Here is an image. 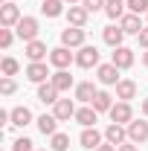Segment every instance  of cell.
Returning a JSON list of instances; mask_svg holds the SVG:
<instances>
[{
	"instance_id": "obj_28",
	"label": "cell",
	"mask_w": 148,
	"mask_h": 151,
	"mask_svg": "<svg viewBox=\"0 0 148 151\" xmlns=\"http://www.w3.org/2000/svg\"><path fill=\"white\" fill-rule=\"evenodd\" d=\"M50 148L52 151H67L70 148V137H67V134H52V137H50Z\"/></svg>"
},
{
	"instance_id": "obj_27",
	"label": "cell",
	"mask_w": 148,
	"mask_h": 151,
	"mask_svg": "<svg viewBox=\"0 0 148 151\" xmlns=\"http://www.w3.org/2000/svg\"><path fill=\"white\" fill-rule=\"evenodd\" d=\"M41 12H44L47 18H58V15L64 12V3H61V0H44V3H41Z\"/></svg>"
},
{
	"instance_id": "obj_18",
	"label": "cell",
	"mask_w": 148,
	"mask_h": 151,
	"mask_svg": "<svg viewBox=\"0 0 148 151\" xmlns=\"http://www.w3.org/2000/svg\"><path fill=\"white\" fill-rule=\"evenodd\" d=\"M23 52H26L29 61H44V58H50V55H47L50 50H47V44H44V41H29Z\"/></svg>"
},
{
	"instance_id": "obj_2",
	"label": "cell",
	"mask_w": 148,
	"mask_h": 151,
	"mask_svg": "<svg viewBox=\"0 0 148 151\" xmlns=\"http://www.w3.org/2000/svg\"><path fill=\"white\" fill-rule=\"evenodd\" d=\"M75 64H78L81 70H90V67H99V50H96V47H90V44L78 47V52H75Z\"/></svg>"
},
{
	"instance_id": "obj_12",
	"label": "cell",
	"mask_w": 148,
	"mask_h": 151,
	"mask_svg": "<svg viewBox=\"0 0 148 151\" xmlns=\"http://www.w3.org/2000/svg\"><path fill=\"white\" fill-rule=\"evenodd\" d=\"M122 38H125V29L119 26V23H111V26H105V32H102V41L108 44V47H122Z\"/></svg>"
},
{
	"instance_id": "obj_22",
	"label": "cell",
	"mask_w": 148,
	"mask_h": 151,
	"mask_svg": "<svg viewBox=\"0 0 148 151\" xmlns=\"http://www.w3.org/2000/svg\"><path fill=\"white\" fill-rule=\"evenodd\" d=\"M134 96H137V81L122 78V81L116 84V99H119V102H131Z\"/></svg>"
},
{
	"instance_id": "obj_1",
	"label": "cell",
	"mask_w": 148,
	"mask_h": 151,
	"mask_svg": "<svg viewBox=\"0 0 148 151\" xmlns=\"http://www.w3.org/2000/svg\"><path fill=\"white\" fill-rule=\"evenodd\" d=\"M84 29L81 26H67V29H61V47H67V50H78V47H84Z\"/></svg>"
},
{
	"instance_id": "obj_14",
	"label": "cell",
	"mask_w": 148,
	"mask_h": 151,
	"mask_svg": "<svg viewBox=\"0 0 148 151\" xmlns=\"http://www.w3.org/2000/svg\"><path fill=\"white\" fill-rule=\"evenodd\" d=\"M111 64H116L119 70H128L131 64H134V50H128V47H116L111 55Z\"/></svg>"
},
{
	"instance_id": "obj_29",
	"label": "cell",
	"mask_w": 148,
	"mask_h": 151,
	"mask_svg": "<svg viewBox=\"0 0 148 151\" xmlns=\"http://www.w3.org/2000/svg\"><path fill=\"white\" fill-rule=\"evenodd\" d=\"M15 90H18L15 78H12V76H3V78H0V93H3V96H12Z\"/></svg>"
},
{
	"instance_id": "obj_9",
	"label": "cell",
	"mask_w": 148,
	"mask_h": 151,
	"mask_svg": "<svg viewBox=\"0 0 148 151\" xmlns=\"http://www.w3.org/2000/svg\"><path fill=\"white\" fill-rule=\"evenodd\" d=\"M111 122H119V125H128V122H134V111H131L128 102H116L111 111Z\"/></svg>"
},
{
	"instance_id": "obj_33",
	"label": "cell",
	"mask_w": 148,
	"mask_h": 151,
	"mask_svg": "<svg viewBox=\"0 0 148 151\" xmlns=\"http://www.w3.org/2000/svg\"><path fill=\"white\" fill-rule=\"evenodd\" d=\"M12 151H35V145H32V139L20 137V139H15V145H12Z\"/></svg>"
},
{
	"instance_id": "obj_23",
	"label": "cell",
	"mask_w": 148,
	"mask_h": 151,
	"mask_svg": "<svg viewBox=\"0 0 148 151\" xmlns=\"http://www.w3.org/2000/svg\"><path fill=\"white\" fill-rule=\"evenodd\" d=\"M96 93H99V90H96L93 81H81V84H75V99H78V102H87V105H90L93 99H96Z\"/></svg>"
},
{
	"instance_id": "obj_15",
	"label": "cell",
	"mask_w": 148,
	"mask_h": 151,
	"mask_svg": "<svg viewBox=\"0 0 148 151\" xmlns=\"http://www.w3.org/2000/svg\"><path fill=\"white\" fill-rule=\"evenodd\" d=\"M105 15L111 20H122L128 15V3H125V0H108V3H105Z\"/></svg>"
},
{
	"instance_id": "obj_40",
	"label": "cell",
	"mask_w": 148,
	"mask_h": 151,
	"mask_svg": "<svg viewBox=\"0 0 148 151\" xmlns=\"http://www.w3.org/2000/svg\"><path fill=\"white\" fill-rule=\"evenodd\" d=\"M64 3H70V6H75V3H81V0H64Z\"/></svg>"
},
{
	"instance_id": "obj_31",
	"label": "cell",
	"mask_w": 148,
	"mask_h": 151,
	"mask_svg": "<svg viewBox=\"0 0 148 151\" xmlns=\"http://www.w3.org/2000/svg\"><path fill=\"white\" fill-rule=\"evenodd\" d=\"M0 67H3V76H15V73L20 70V64L15 61V58H3V64H0Z\"/></svg>"
},
{
	"instance_id": "obj_21",
	"label": "cell",
	"mask_w": 148,
	"mask_h": 151,
	"mask_svg": "<svg viewBox=\"0 0 148 151\" xmlns=\"http://www.w3.org/2000/svg\"><path fill=\"white\" fill-rule=\"evenodd\" d=\"M102 137L105 134H99L96 128H84L81 137H78V142H81V148H99L102 145Z\"/></svg>"
},
{
	"instance_id": "obj_5",
	"label": "cell",
	"mask_w": 148,
	"mask_h": 151,
	"mask_svg": "<svg viewBox=\"0 0 148 151\" xmlns=\"http://www.w3.org/2000/svg\"><path fill=\"white\" fill-rule=\"evenodd\" d=\"M105 142H111V145H122V142H128V125H119V122H111L108 128H105Z\"/></svg>"
},
{
	"instance_id": "obj_30",
	"label": "cell",
	"mask_w": 148,
	"mask_h": 151,
	"mask_svg": "<svg viewBox=\"0 0 148 151\" xmlns=\"http://www.w3.org/2000/svg\"><path fill=\"white\" fill-rule=\"evenodd\" d=\"M128 3V12H134V15H145L148 12V0H125Z\"/></svg>"
},
{
	"instance_id": "obj_4",
	"label": "cell",
	"mask_w": 148,
	"mask_h": 151,
	"mask_svg": "<svg viewBox=\"0 0 148 151\" xmlns=\"http://www.w3.org/2000/svg\"><path fill=\"white\" fill-rule=\"evenodd\" d=\"M38 32H41V29H38L35 18H20V23L15 26V35H18L20 41H26V44H29V41H38Z\"/></svg>"
},
{
	"instance_id": "obj_24",
	"label": "cell",
	"mask_w": 148,
	"mask_h": 151,
	"mask_svg": "<svg viewBox=\"0 0 148 151\" xmlns=\"http://www.w3.org/2000/svg\"><path fill=\"white\" fill-rule=\"evenodd\" d=\"M32 122V111L26 108V105H18V108H12V125H18V128H26Z\"/></svg>"
},
{
	"instance_id": "obj_16",
	"label": "cell",
	"mask_w": 148,
	"mask_h": 151,
	"mask_svg": "<svg viewBox=\"0 0 148 151\" xmlns=\"http://www.w3.org/2000/svg\"><path fill=\"white\" fill-rule=\"evenodd\" d=\"M87 18H90V12L84 9V6H70L67 9V20H70V26H87Z\"/></svg>"
},
{
	"instance_id": "obj_7",
	"label": "cell",
	"mask_w": 148,
	"mask_h": 151,
	"mask_svg": "<svg viewBox=\"0 0 148 151\" xmlns=\"http://www.w3.org/2000/svg\"><path fill=\"white\" fill-rule=\"evenodd\" d=\"M145 139H148V122H145V119H134V122H128V142L139 145V142H145Z\"/></svg>"
},
{
	"instance_id": "obj_25",
	"label": "cell",
	"mask_w": 148,
	"mask_h": 151,
	"mask_svg": "<svg viewBox=\"0 0 148 151\" xmlns=\"http://www.w3.org/2000/svg\"><path fill=\"white\" fill-rule=\"evenodd\" d=\"M50 81H52V84L58 87V93H64V90H70V87H73V76L67 73V70H55Z\"/></svg>"
},
{
	"instance_id": "obj_41",
	"label": "cell",
	"mask_w": 148,
	"mask_h": 151,
	"mask_svg": "<svg viewBox=\"0 0 148 151\" xmlns=\"http://www.w3.org/2000/svg\"><path fill=\"white\" fill-rule=\"evenodd\" d=\"M35 151H47V148H35Z\"/></svg>"
},
{
	"instance_id": "obj_6",
	"label": "cell",
	"mask_w": 148,
	"mask_h": 151,
	"mask_svg": "<svg viewBox=\"0 0 148 151\" xmlns=\"http://www.w3.org/2000/svg\"><path fill=\"white\" fill-rule=\"evenodd\" d=\"M73 61H75V55L67 50V47H55V50H50V64H52L55 70H67Z\"/></svg>"
},
{
	"instance_id": "obj_17",
	"label": "cell",
	"mask_w": 148,
	"mask_h": 151,
	"mask_svg": "<svg viewBox=\"0 0 148 151\" xmlns=\"http://www.w3.org/2000/svg\"><path fill=\"white\" fill-rule=\"evenodd\" d=\"M119 26L125 29V35H139L145 26H142V20H139V15H134V12H128L125 18L119 20Z\"/></svg>"
},
{
	"instance_id": "obj_20",
	"label": "cell",
	"mask_w": 148,
	"mask_h": 151,
	"mask_svg": "<svg viewBox=\"0 0 148 151\" xmlns=\"http://www.w3.org/2000/svg\"><path fill=\"white\" fill-rule=\"evenodd\" d=\"M38 99H41L44 105H55V102H58V87L52 84V81L38 84Z\"/></svg>"
},
{
	"instance_id": "obj_39",
	"label": "cell",
	"mask_w": 148,
	"mask_h": 151,
	"mask_svg": "<svg viewBox=\"0 0 148 151\" xmlns=\"http://www.w3.org/2000/svg\"><path fill=\"white\" fill-rule=\"evenodd\" d=\"M142 64H145V67H148V50H145V52H142Z\"/></svg>"
},
{
	"instance_id": "obj_35",
	"label": "cell",
	"mask_w": 148,
	"mask_h": 151,
	"mask_svg": "<svg viewBox=\"0 0 148 151\" xmlns=\"http://www.w3.org/2000/svg\"><path fill=\"white\" fill-rule=\"evenodd\" d=\"M137 38H139V47H145V50H148V26H145V29H142Z\"/></svg>"
},
{
	"instance_id": "obj_19",
	"label": "cell",
	"mask_w": 148,
	"mask_h": 151,
	"mask_svg": "<svg viewBox=\"0 0 148 151\" xmlns=\"http://www.w3.org/2000/svg\"><path fill=\"white\" fill-rule=\"evenodd\" d=\"M38 131L44 134V137L58 134V119H55V113H44V116H38Z\"/></svg>"
},
{
	"instance_id": "obj_37",
	"label": "cell",
	"mask_w": 148,
	"mask_h": 151,
	"mask_svg": "<svg viewBox=\"0 0 148 151\" xmlns=\"http://www.w3.org/2000/svg\"><path fill=\"white\" fill-rule=\"evenodd\" d=\"M96 151H116V145H111V142H102V145H99Z\"/></svg>"
},
{
	"instance_id": "obj_11",
	"label": "cell",
	"mask_w": 148,
	"mask_h": 151,
	"mask_svg": "<svg viewBox=\"0 0 148 151\" xmlns=\"http://www.w3.org/2000/svg\"><path fill=\"white\" fill-rule=\"evenodd\" d=\"M26 78L35 81V84H44V81L52 78V76H50V70H47L44 61H29V67H26Z\"/></svg>"
},
{
	"instance_id": "obj_10",
	"label": "cell",
	"mask_w": 148,
	"mask_h": 151,
	"mask_svg": "<svg viewBox=\"0 0 148 151\" xmlns=\"http://www.w3.org/2000/svg\"><path fill=\"white\" fill-rule=\"evenodd\" d=\"M96 78H99L102 84H119V81H122L116 64H99V67H96Z\"/></svg>"
},
{
	"instance_id": "obj_8",
	"label": "cell",
	"mask_w": 148,
	"mask_h": 151,
	"mask_svg": "<svg viewBox=\"0 0 148 151\" xmlns=\"http://www.w3.org/2000/svg\"><path fill=\"white\" fill-rule=\"evenodd\" d=\"M75 108L73 105V99H58L55 105H52V113H55V119L58 122H67V119H75Z\"/></svg>"
},
{
	"instance_id": "obj_34",
	"label": "cell",
	"mask_w": 148,
	"mask_h": 151,
	"mask_svg": "<svg viewBox=\"0 0 148 151\" xmlns=\"http://www.w3.org/2000/svg\"><path fill=\"white\" fill-rule=\"evenodd\" d=\"M12 41H15L12 29H6V26H3V29H0V47H3V50H9V47H12Z\"/></svg>"
},
{
	"instance_id": "obj_36",
	"label": "cell",
	"mask_w": 148,
	"mask_h": 151,
	"mask_svg": "<svg viewBox=\"0 0 148 151\" xmlns=\"http://www.w3.org/2000/svg\"><path fill=\"white\" fill-rule=\"evenodd\" d=\"M116 151H137V145H134V142H122Z\"/></svg>"
},
{
	"instance_id": "obj_13",
	"label": "cell",
	"mask_w": 148,
	"mask_h": 151,
	"mask_svg": "<svg viewBox=\"0 0 148 151\" xmlns=\"http://www.w3.org/2000/svg\"><path fill=\"white\" fill-rule=\"evenodd\" d=\"M96 119H99V111L87 105V108H78L75 111V122L81 125V128H96Z\"/></svg>"
},
{
	"instance_id": "obj_38",
	"label": "cell",
	"mask_w": 148,
	"mask_h": 151,
	"mask_svg": "<svg viewBox=\"0 0 148 151\" xmlns=\"http://www.w3.org/2000/svg\"><path fill=\"white\" fill-rule=\"evenodd\" d=\"M142 113H145V116H148V96H145V99H142Z\"/></svg>"
},
{
	"instance_id": "obj_32",
	"label": "cell",
	"mask_w": 148,
	"mask_h": 151,
	"mask_svg": "<svg viewBox=\"0 0 148 151\" xmlns=\"http://www.w3.org/2000/svg\"><path fill=\"white\" fill-rule=\"evenodd\" d=\"M105 3H108V0H81V6H84L90 15H93V12H99V9L105 12Z\"/></svg>"
},
{
	"instance_id": "obj_3",
	"label": "cell",
	"mask_w": 148,
	"mask_h": 151,
	"mask_svg": "<svg viewBox=\"0 0 148 151\" xmlns=\"http://www.w3.org/2000/svg\"><path fill=\"white\" fill-rule=\"evenodd\" d=\"M20 23V9L15 0H9V3H3L0 6V26H6V29H12V26H18Z\"/></svg>"
},
{
	"instance_id": "obj_42",
	"label": "cell",
	"mask_w": 148,
	"mask_h": 151,
	"mask_svg": "<svg viewBox=\"0 0 148 151\" xmlns=\"http://www.w3.org/2000/svg\"><path fill=\"white\" fill-rule=\"evenodd\" d=\"M145 18H148V12H145Z\"/></svg>"
},
{
	"instance_id": "obj_26",
	"label": "cell",
	"mask_w": 148,
	"mask_h": 151,
	"mask_svg": "<svg viewBox=\"0 0 148 151\" xmlns=\"http://www.w3.org/2000/svg\"><path fill=\"white\" fill-rule=\"evenodd\" d=\"M90 105H93L99 113H105V111H111V108H113V96L108 93V90H99V93H96V99H93Z\"/></svg>"
}]
</instances>
